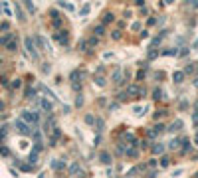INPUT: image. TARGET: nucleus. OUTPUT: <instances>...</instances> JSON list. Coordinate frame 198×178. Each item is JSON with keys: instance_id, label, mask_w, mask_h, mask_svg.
<instances>
[{"instance_id": "nucleus-1", "label": "nucleus", "mask_w": 198, "mask_h": 178, "mask_svg": "<svg viewBox=\"0 0 198 178\" xmlns=\"http://www.w3.org/2000/svg\"><path fill=\"white\" fill-rule=\"evenodd\" d=\"M99 162L101 164H111V154H109L107 150H101L99 152Z\"/></svg>"}, {"instance_id": "nucleus-2", "label": "nucleus", "mask_w": 198, "mask_h": 178, "mask_svg": "<svg viewBox=\"0 0 198 178\" xmlns=\"http://www.w3.org/2000/svg\"><path fill=\"white\" fill-rule=\"evenodd\" d=\"M54 38L57 40V42H59V44H64V46H66V44L70 42V38H68V32H59V34H54Z\"/></svg>"}, {"instance_id": "nucleus-3", "label": "nucleus", "mask_w": 198, "mask_h": 178, "mask_svg": "<svg viewBox=\"0 0 198 178\" xmlns=\"http://www.w3.org/2000/svg\"><path fill=\"white\" fill-rule=\"evenodd\" d=\"M125 154L129 158H139V148H137V146H129L125 150Z\"/></svg>"}, {"instance_id": "nucleus-4", "label": "nucleus", "mask_w": 198, "mask_h": 178, "mask_svg": "<svg viewBox=\"0 0 198 178\" xmlns=\"http://www.w3.org/2000/svg\"><path fill=\"white\" fill-rule=\"evenodd\" d=\"M111 79H113L117 85H121V83H123V79H121V69H119V67L113 71V77H111Z\"/></svg>"}, {"instance_id": "nucleus-5", "label": "nucleus", "mask_w": 198, "mask_h": 178, "mask_svg": "<svg viewBox=\"0 0 198 178\" xmlns=\"http://www.w3.org/2000/svg\"><path fill=\"white\" fill-rule=\"evenodd\" d=\"M190 146H192V144H190V141H188V139H182V148H180V154H186V152L190 150Z\"/></svg>"}, {"instance_id": "nucleus-6", "label": "nucleus", "mask_w": 198, "mask_h": 178, "mask_svg": "<svg viewBox=\"0 0 198 178\" xmlns=\"http://www.w3.org/2000/svg\"><path fill=\"white\" fill-rule=\"evenodd\" d=\"M113 20H115L113 12H103V26H105V24H109V22H113Z\"/></svg>"}, {"instance_id": "nucleus-7", "label": "nucleus", "mask_w": 198, "mask_h": 178, "mask_svg": "<svg viewBox=\"0 0 198 178\" xmlns=\"http://www.w3.org/2000/svg\"><path fill=\"white\" fill-rule=\"evenodd\" d=\"M153 152H155V154H162V152H164V144H161V142L153 144Z\"/></svg>"}, {"instance_id": "nucleus-8", "label": "nucleus", "mask_w": 198, "mask_h": 178, "mask_svg": "<svg viewBox=\"0 0 198 178\" xmlns=\"http://www.w3.org/2000/svg\"><path fill=\"white\" fill-rule=\"evenodd\" d=\"M153 99H155V101H161L162 99V89L161 87H157L155 91H153Z\"/></svg>"}, {"instance_id": "nucleus-9", "label": "nucleus", "mask_w": 198, "mask_h": 178, "mask_svg": "<svg viewBox=\"0 0 198 178\" xmlns=\"http://www.w3.org/2000/svg\"><path fill=\"white\" fill-rule=\"evenodd\" d=\"M182 121H174V123L170 125V129H168V131H172V133H174V131H180V129H182Z\"/></svg>"}, {"instance_id": "nucleus-10", "label": "nucleus", "mask_w": 198, "mask_h": 178, "mask_svg": "<svg viewBox=\"0 0 198 178\" xmlns=\"http://www.w3.org/2000/svg\"><path fill=\"white\" fill-rule=\"evenodd\" d=\"M93 32H95V36L99 38V36L105 34V26H103V24H99V26H95V30H93Z\"/></svg>"}, {"instance_id": "nucleus-11", "label": "nucleus", "mask_w": 198, "mask_h": 178, "mask_svg": "<svg viewBox=\"0 0 198 178\" xmlns=\"http://www.w3.org/2000/svg\"><path fill=\"white\" fill-rule=\"evenodd\" d=\"M172 79H174V81H176V83H180V81H182V79H184V71H176V73H174V75H172Z\"/></svg>"}, {"instance_id": "nucleus-12", "label": "nucleus", "mask_w": 198, "mask_h": 178, "mask_svg": "<svg viewBox=\"0 0 198 178\" xmlns=\"http://www.w3.org/2000/svg\"><path fill=\"white\" fill-rule=\"evenodd\" d=\"M59 26H61V18L57 12H54V28H59Z\"/></svg>"}, {"instance_id": "nucleus-13", "label": "nucleus", "mask_w": 198, "mask_h": 178, "mask_svg": "<svg viewBox=\"0 0 198 178\" xmlns=\"http://www.w3.org/2000/svg\"><path fill=\"white\" fill-rule=\"evenodd\" d=\"M159 53H161V52H157V50H151V52H149V55H147V59H149V61H153V59H157V55H159Z\"/></svg>"}, {"instance_id": "nucleus-14", "label": "nucleus", "mask_w": 198, "mask_h": 178, "mask_svg": "<svg viewBox=\"0 0 198 178\" xmlns=\"http://www.w3.org/2000/svg\"><path fill=\"white\" fill-rule=\"evenodd\" d=\"M111 38H113V40H121V30H119V28H115V30L111 32Z\"/></svg>"}, {"instance_id": "nucleus-15", "label": "nucleus", "mask_w": 198, "mask_h": 178, "mask_svg": "<svg viewBox=\"0 0 198 178\" xmlns=\"http://www.w3.org/2000/svg\"><path fill=\"white\" fill-rule=\"evenodd\" d=\"M168 164H170V158H168V156H161V166L162 168H166Z\"/></svg>"}, {"instance_id": "nucleus-16", "label": "nucleus", "mask_w": 198, "mask_h": 178, "mask_svg": "<svg viewBox=\"0 0 198 178\" xmlns=\"http://www.w3.org/2000/svg\"><path fill=\"white\" fill-rule=\"evenodd\" d=\"M52 166H54L55 170H61V168H64L66 164H64V162H59V160H54V162H52Z\"/></svg>"}, {"instance_id": "nucleus-17", "label": "nucleus", "mask_w": 198, "mask_h": 178, "mask_svg": "<svg viewBox=\"0 0 198 178\" xmlns=\"http://www.w3.org/2000/svg\"><path fill=\"white\" fill-rule=\"evenodd\" d=\"M85 123H87V125H93V123H97V119H95L93 115H85Z\"/></svg>"}, {"instance_id": "nucleus-18", "label": "nucleus", "mask_w": 198, "mask_h": 178, "mask_svg": "<svg viewBox=\"0 0 198 178\" xmlns=\"http://www.w3.org/2000/svg\"><path fill=\"white\" fill-rule=\"evenodd\" d=\"M166 115V111L164 109H159V111H155V119H161V117H164Z\"/></svg>"}, {"instance_id": "nucleus-19", "label": "nucleus", "mask_w": 198, "mask_h": 178, "mask_svg": "<svg viewBox=\"0 0 198 178\" xmlns=\"http://www.w3.org/2000/svg\"><path fill=\"white\" fill-rule=\"evenodd\" d=\"M79 172V164H72L70 166V174H77Z\"/></svg>"}, {"instance_id": "nucleus-20", "label": "nucleus", "mask_w": 198, "mask_h": 178, "mask_svg": "<svg viewBox=\"0 0 198 178\" xmlns=\"http://www.w3.org/2000/svg\"><path fill=\"white\" fill-rule=\"evenodd\" d=\"M178 142H182V141H180V139H172L168 146H170V148H178Z\"/></svg>"}, {"instance_id": "nucleus-21", "label": "nucleus", "mask_w": 198, "mask_h": 178, "mask_svg": "<svg viewBox=\"0 0 198 178\" xmlns=\"http://www.w3.org/2000/svg\"><path fill=\"white\" fill-rule=\"evenodd\" d=\"M162 55H176V53H178V52H176V50H162Z\"/></svg>"}, {"instance_id": "nucleus-22", "label": "nucleus", "mask_w": 198, "mask_h": 178, "mask_svg": "<svg viewBox=\"0 0 198 178\" xmlns=\"http://www.w3.org/2000/svg\"><path fill=\"white\" fill-rule=\"evenodd\" d=\"M95 83H97V85H99V87H103V85H105V79H103V77H99V75H97V77H95Z\"/></svg>"}, {"instance_id": "nucleus-23", "label": "nucleus", "mask_w": 198, "mask_h": 178, "mask_svg": "<svg viewBox=\"0 0 198 178\" xmlns=\"http://www.w3.org/2000/svg\"><path fill=\"white\" fill-rule=\"evenodd\" d=\"M157 135H159V133H157L155 129H151V131H147V137H149V139H155Z\"/></svg>"}, {"instance_id": "nucleus-24", "label": "nucleus", "mask_w": 198, "mask_h": 178, "mask_svg": "<svg viewBox=\"0 0 198 178\" xmlns=\"http://www.w3.org/2000/svg\"><path fill=\"white\" fill-rule=\"evenodd\" d=\"M143 111H147L145 107H135V109H133V113H135V115H143Z\"/></svg>"}, {"instance_id": "nucleus-25", "label": "nucleus", "mask_w": 198, "mask_h": 178, "mask_svg": "<svg viewBox=\"0 0 198 178\" xmlns=\"http://www.w3.org/2000/svg\"><path fill=\"white\" fill-rule=\"evenodd\" d=\"M117 99H119V101H125V99H127V91H121V93H117Z\"/></svg>"}, {"instance_id": "nucleus-26", "label": "nucleus", "mask_w": 198, "mask_h": 178, "mask_svg": "<svg viewBox=\"0 0 198 178\" xmlns=\"http://www.w3.org/2000/svg\"><path fill=\"white\" fill-rule=\"evenodd\" d=\"M95 127H97V131L101 133V131H103V119H97V123H95Z\"/></svg>"}, {"instance_id": "nucleus-27", "label": "nucleus", "mask_w": 198, "mask_h": 178, "mask_svg": "<svg viewBox=\"0 0 198 178\" xmlns=\"http://www.w3.org/2000/svg\"><path fill=\"white\" fill-rule=\"evenodd\" d=\"M72 87H73V91H81V83H79V81H73Z\"/></svg>"}, {"instance_id": "nucleus-28", "label": "nucleus", "mask_w": 198, "mask_h": 178, "mask_svg": "<svg viewBox=\"0 0 198 178\" xmlns=\"http://www.w3.org/2000/svg\"><path fill=\"white\" fill-rule=\"evenodd\" d=\"M131 30H135V32L141 30V22H133V24H131Z\"/></svg>"}, {"instance_id": "nucleus-29", "label": "nucleus", "mask_w": 198, "mask_h": 178, "mask_svg": "<svg viewBox=\"0 0 198 178\" xmlns=\"http://www.w3.org/2000/svg\"><path fill=\"white\" fill-rule=\"evenodd\" d=\"M194 71V65H186L184 67V75H188V73H192Z\"/></svg>"}, {"instance_id": "nucleus-30", "label": "nucleus", "mask_w": 198, "mask_h": 178, "mask_svg": "<svg viewBox=\"0 0 198 178\" xmlns=\"http://www.w3.org/2000/svg\"><path fill=\"white\" fill-rule=\"evenodd\" d=\"M75 105H77V107L83 105V97H81V95H77V99H75Z\"/></svg>"}, {"instance_id": "nucleus-31", "label": "nucleus", "mask_w": 198, "mask_h": 178, "mask_svg": "<svg viewBox=\"0 0 198 178\" xmlns=\"http://www.w3.org/2000/svg\"><path fill=\"white\" fill-rule=\"evenodd\" d=\"M162 77H164V73H162V71H157V73H155V79H157V81L162 79Z\"/></svg>"}, {"instance_id": "nucleus-32", "label": "nucleus", "mask_w": 198, "mask_h": 178, "mask_svg": "<svg viewBox=\"0 0 198 178\" xmlns=\"http://www.w3.org/2000/svg\"><path fill=\"white\" fill-rule=\"evenodd\" d=\"M85 14H89V6H83L81 8V16H85Z\"/></svg>"}, {"instance_id": "nucleus-33", "label": "nucleus", "mask_w": 198, "mask_h": 178, "mask_svg": "<svg viewBox=\"0 0 198 178\" xmlns=\"http://www.w3.org/2000/svg\"><path fill=\"white\" fill-rule=\"evenodd\" d=\"M155 131H157V133H162V131H164V125H157Z\"/></svg>"}, {"instance_id": "nucleus-34", "label": "nucleus", "mask_w": 198, "mask_h": 178, "mask_svg": "<svg viewBox=\"0 0 198 178\" xmlns=\"http://www.w3.org/2000/svg\"><path fill=\"white\" fill-rule=\"evenodd\" d=\"M147 24H149V26H155V24H157V18H149V22H147Z\"/></svg>"}, {"instance_id": "nucleus-35", "label": "nucleus", "mask_w": 198, "mask_h": 178, "mask_svg": "<svg viewBox=\"0 0 198 178\" xmlns=\"http://www.w3.org/2000/svg\"><path fill=\"white\" fill-rule=\"evenodd\" d=\"M143 77H145V69H141L139 73H137V79H143Z\"/></svg>"}, {"instance_id": "nucleus-36", "label": "nucleus", "mask_w": 198, "mask_h": 178, "mask_svg": "<svg viewBox=\"0 0 198 178\" xmlns=\"http://www.w3.org/2000/svg\"><path fill=\"white\" fill-rule=\"evenodd\" d=\"M186 53H188V50H186V48H182V52H178V55H180V57H184Z\"/></svg>"}, {"instance_id": "nucleus-37", "label": "nucleus", "mask_w": 198, "mask_h": 178, "mask_svg": "<svg viewBox=\"0 0 198 178\" xmlns=\"http://www.w3.org/2000/svg\"><path fill=\"white\" fill-rule=\"evenodd\" d=\"M194 142L198 144V131H196V135H194Z\"/></svg>"}, {"instance_id": "nucleus-38", "label": "nucleus", "mask_w": 198, "mask_h": 178, "mask_svg": "<svg viewBox=\"0 0 198 178\" xmlns=\"http://www.w3.org/2000/svg\"><path fill=\"white\" fill-rule=\"evenodd\" d=\"M194 48H198V40H196V44H194Z\"/></svg>"}, {"instance_id": "nucleus-39", "label": "nucleus", "mask_w": 198, "mask_h": 178, "mask_svg": "<svg viewBox=\"0 0 198 178\" xmlns=\"http://www.w3.org/2000/svg\"><path fill=\"white\" fill-rule=\"evenodd\" d=\"M196 178H198V174H196Z\"/></svg>"}, {"instance_id": "nucleus-40", "label": "nucleus", "mask_w": 198, "mask_h": 178, "mask_svg": "<svg viewBox=\"0 0 198 178\" xmlns=\"http://www.w3.org/2000/svg\"><path fill=\"white\" fill-rule=\"evenodd\" d=\"M127 178H129V176H127Z\"/></svg>"}]
</instances>
